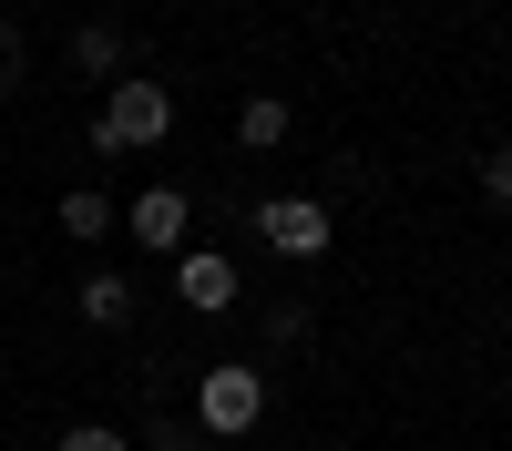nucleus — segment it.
I'll return each mask as SVG.
<instances>
[{"mask_svg": "<svg viewBox=\"0 0 512 451\" xmlns=\"http://www.w3.org/2000/svg\"><path fill=\"white\" fill-rule=\"evenodd\" d=\"M11 72H21V31L0 21V93H11Z\"/></svg>", "mask_w": 512, "mask_h": 451, "instance_id": "nucleus-13", "label": "nucleus"}, {"mask_svg": "<svg viewBox=\"0 0 512 451\" xmlns=\"http://www.w3.org/2000/svg\"><path fill=\"white\" fill-rule=\"evenodd\" d=\"M175 287H185V308H236V257H216V246H185L175 257Z\"/></svg>", "mask_w": 512, "mask_h": 451, "instance_id": "nucleus-5", "label": "nucleus"}, {"mask_svg": "<svg viewBox=\"0 0 512 451\" xmlns=\"http://www.w3.org/2000/svg\"><path fill=\"white\" fill-rule=\"evenodd\" d=\"M144 441H154V451H195L205 431H195V421H164V410H154V431H144Z\"/></svg>", "mask_w": 512, "mask_h": 451, "instance_id": "nucleus-12", "label": "nucleus"}, {"mask_svg": "<svg viewBox=\"0 0 512 451\" xmlns=\"http://www.w3.org/2000/svg\"><path fill=\"white\" fill-rule=\"evenodd\" d=\"M72 72H82V82H123V31H113V21H82V31H72Z\"/></svg>", "mask_w": 512, "mask_h": 451, "instance_id": "nucleus-6", "label": "nucleus"}, {"mask_svg": "<svg viewBox=\"0 0 512 451\" xmlns=\"http://www.w3.org/2000/svg\"><path fill=\"white\" fill-rule=\"evenodd\" d=\"M256 236L277 257H328V195H267L256 205Z\"/></svg>", "mask_w": 512, "mask_h": 451, "instance_id": "nucleus-3", "label": "nucleus"}, {"mask_svg": "<svg viewBox=\"0 0 512 451\" xmlns=\"http://www.w3.org/2000/svg\"><path fill=\"white\" fill-rule=\"evenodd\" d=\"M256 421H267V369H256V359H205V380H195V431H205V441H246Z\"/></svg>", "mask_w": 512, "mask_h": 451, "instance_id": "nucleus-1", "label": "nucleus"}, {"mask_svg": "<svg viewBox=\"0 0 512 451\" xmlns=\"http://www.w3.org/2000/svg\"><path fill=\"white\" fill-rule=\"evenodd\" d=\"M236 144H246V154H267V144H287V103H277V93H256V103L236 113Z\"/></svg>", "mask_w": 512, "mask_h": 451, "instance_id": "nucleus-8", "label": "nucleus"}, {"mask_svg": "<svg viewBox=\"0 0 512 451\" xmlns=\"http://www.w3.org/2000/svg\"><path fill=\"white\" fill-rule=\"evenodd\" d=\"M82 318H93V328H123V318H134V287H123V277H82Z\"/></svg>", "mask_w": 512, "mask_h": 451, "instance_id": "nucleus-9", "label": "nucleus"}, {"mask_svg": "<svg viewBox=\"0 0 512 451\" xmlns=\"http://www.w3.org/2000/svg\"><path fill=\"white\" fill-rule=\"evenodd\" d=\"M52 451H134V441H123V431H103V421H72Z\"/></svg>", "mask_w": 512, "mask_h": 451, "instance_id": "nucleus-10", "label": "nucleus"}, {"mask_svg": "<svg viewBox=\"0 0 512 451\" xmlns=\"http://www.w3.org/2000/svg\"><path fill=\"white\" fill-rule=\"evenodd\" d=\"M52 216H62V236H72V246H93V236H113V195H93V185H72V195L52 205Z\"/></svg>", "mask_w": 512, "mask_h": 451, "instance_id": "nucleus-7", "label": "nucleus"}, {"mask_svg": "<svg viewBox=\"0 0 512 451\" xmlns=\"http://www.w3.org/2000/svg\"><path fill=\"white\" fill-rule=\"evenodd\" d=\"M123 226H134V236L154 246V257H175V246H185V226H195V205H185L175 185H144L134 205H123Z\"/></svg>", "mask_w": 512, "mask_h": 451, "instance_id": "nucleus-4", "label": "nucleus"}, {"mask_svg": "<svg viewBox=\"0 0 512 451\" xmlns=\"http://www.w3.org/2000/svg\"><path fill=\"white\" fill-rule=\"evenodd\" d=\"M482 195H492V205H512V134L482 154Z\"/></svg>", "mask_w": 512, "mask_h": 451, "instance_id": "nucleus-11", "label": "nucleus"}, {"mask_svg": "<svg viewBox=\"0 0 512 451\" xmlns=\"http://www.w3.org/2000/svg\"><path fill=\"white\" fill-rule=\"evenodd\" d=\"M164 134H175V93L144 82V72H123L103 93V113H93V154H134V144H164Z\"/></svg>", "mask_w": 512, "mask_h": 451, "instance_id": "nucleus-2", "label": "nucleus"}]
</instances>
